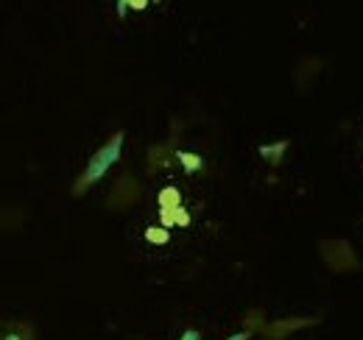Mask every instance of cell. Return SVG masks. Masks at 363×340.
<instances>
[{
  "label": "cell",
  "mask_w": 363,
  "mask_h": 340,
  "mask_svg": "<svg viewBox=\"0 0 363 340\" xmlns=\"http://www.w3.org/2000/svg\"><path fill=\"white\" fill-rule=\"evenodd\" d=\"M179 340H201V335H199L196 329H187V332H184V335H182Z\"/></svg>",
  "instance_id": "13"
},
{
  "label": "cell",
  "mask_w": 363,
  "mask_h": 340,
  "mask_svg": "<svg viewBox=\"0 0 363 340\" xmlns=\"http://www.w3.org/2000/svg\"><path fill=\"white\" fill-rule=\"evenodd\" d=\"M177 159H179L184 170L187 173H193V170H201L204 168V159L199 157V154H187V151H177Z\"/></svg>",
  "instance_id": "10"
},
{
  "label": "cell",
  "mask_w": 363,
  "mask_h": 340,
  "mask_svg": "<svg viewBox=\"0 0 363 340\" xmlns=\"http://www.w3.org/2000/svg\"><path fill=\"white\" fill-rule=\"evenodd\" d=\"M126 6H132V8H145L148 6V0H121V14H126Z\"/></svg>",
  "instance_id": "12"
},
{
  "label": "cell",
  "mask_w": 363,
  "mask_h": 340,
  "mask_svg": "<svg viewBox=\"0 0 363 340\" xmlns=\"http://www.w3.org/2000/svg\"><path fill=\"white\" fill-rule=\"evenodd\" d=\"M243 327H246L249 332H263V327H266L263 310H249V312L243 315Z\"/></svg>",
  "instance_id": "8"
},
{
  "label": "cell",
  "mask_w": 363,
  "mask_h": 340,
  "mask_svg": "<svg viewBox=\"0 0 363 340\" xmlns=\"http://www.w3.org/2000/svg\"><path fill=\"white\" fill-rule=\"evenodd\" d=\"M318 254L327 262V268L335 271V273H347V271H358L361 268V259L355 256L352 246L347 240H321L318 243Z\"/></svg>",
  "instance_id": "2"
},
{
  "label": "cell",
  "mask_w": 363,
  "mask_h": 340,
  "mask_svg": "<svg viewBox=\"0 0 363 340\" xmlns=\"http://www.w3.org/2000/svg\"><path fill=\"white\" fill-rule=\"evenodd\" d=\"M121 151H123V131H115L95 154L90 157V162H87V168L84 173L76 178V184H73V196H82V193H87L95 181H101L104 176H106V170L112 168L118 159H121Z\"/></svg>",
  "instance_id": "1"
},
{
  "label": "cell",
  "mask_w": 363,
  "mask_h": 340,
  "mask_svg": "<svg viewBox=\"0 0 363 340\" xmlns=\"http://www.w3.org/2000/svg\"><path fill=\"white\" fill-rule=\"evenodd\" d=\"M145 240L162 246V243H168V229H165V226H162V229H148V232H145Z\"/></svg>",
  "instance_id": "11"
},
{
  "label": "cell",
  "mask_w": 363,
  "mask_h": 340,
  "mask_svg": "<svg viewBox=\"0 0 363 340\" xmlns=\"http://www.w3.org/2000/svg\"><path fill=\"white\" fill-rule=\"evenodd\" d=\"M252 338V332H249V329H243V332H238V335H229L227 340H249Z\"/></svg>",
  "instance_id": "14"
},
{
  "label": "cell",
  "mask_w": 363,
  "mask_h": 340,
  "mask_svg": "<svg viewBox=\"0 0 363 340\" xmlns=\"http://www.w3.org/2000/svg\"><path fill=\"white\" fill-rule=\"evenodd\" d=\"M3 340H34V332H31L28 324H23V321H11V324H6V335H3Z\"/></svg>",
  "instance_id": "7"
},
{
  "label": "cell",
  "mask_w": 363,
  "mask_h": 340,
  "mask_svg": "<svg viewBox=\"0 0 363 340\" xmlns=\"http://www.w3.org/2000/svg\"><path fill=\"white\" fill-rule=\"evenodd\" d=\"M160 220L165 229L171 226H187L190 223V215L182 207V193L177 187H165L160 193Z\"/></svg>",
  "instance_id": "3"
},
{
  "label": "cell",
  "mask_w": 363,
  "mask_h": 340,
  "mask_svg": "<svg viewBox=\"0 0 363 340\" xmlns=\"http://www.w3.org/2000/svg\"><path fill=\"white\" fill-rule=\"evenodd\" d=\"M171 157H177V151H171L168 145H151L148 148V173H157V170L168 168L171 165Z\"/></svg>",
  "instance_id": "6"
},
{
  "label": "cell",
  "mask_w": 363,
  "mask_h": 340,
  "mask_svg": "<svg viewBox=\"0 0 363 340\" xmlns=\"http://www.w3.org/2000/svg\"><path fill=\"white\" fill-rule=\"evenodd\" d=\"M318 315H311V318H279V321H274V324H266L263 327V338L266 340H285L291 332H296V329H308V327H316Z\"/></svg>",
  "instance_id": "5"
},
{
  "label": "cell",
  "mask_w": 363,
  "mask_h": 340,
  "mask_svg": "<svg viewBox=\"0 0 363 340\" xmlns=\"http://www.w3.org/2000/svg\"><path fill=\"white\" fill-rule=\"evenodd\" d=\"M285 148H288V140H282V142H274V145H263V148H260V154H263V157H266L272 165H277V162L282 159Z\"/></svg>",
  "instance_id": "9"
},
{
  "label": "cell",
  "mask_w": 363,
  "mask_h": 340,
  "mask_svg": "<svg viewBox=\"0 0 363 340\" xmlns=\"http://www.w3.org/2000/svg\"><path fill=\"white\" fill-rule=\"evenodd\" d=\"M140 201V181L135 176H121L115 178L112 190H109V210L112 212H121V210H129Z\"/></svg>",
  "instance_id": "4"
}]
</instances>
